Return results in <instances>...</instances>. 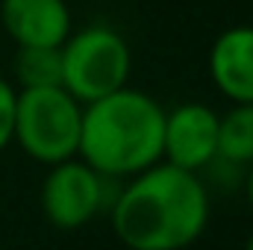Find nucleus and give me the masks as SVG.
Masks as SVG:
<instances>
[{
    "label": "nucleus",
    "instance_id": "obj_12",
    "mask_svg": "<svg viewBox=\"0 0 253 250\" xmlns=\"http://www.w3.org/2000/svg\"><path fill=\"white\" fill-rule=\"evenodd\" d=\"M242 186H245V197H248V203H251V209H253V162L245 168V180H242Z\"/></svg>",
    "mask_w": 253,
    "mask_h": 250
},
{
    "label": "nucleus",
    "instance_id": "obj_5",
    "mask_svg": "<svg viewBox=\"0 0 253 250\" xmlns=\"http://www.w3.org/2000/svg\"><path fill=\"white\" fill-rule=\"evenodd\" d=\"M121 180H109L80 156L50 165L42 183V212L56 230H80L100 212H109Z\"/></svg>",
    "mask_w": 253,
    "mask_h": 250
},
{
    "label": "nucleus",
    "instance_id": "obj_9",
    "mask_svg": "<svg viewBox=\"0 0 253 250\" xmlns=\"http://www.w3.org/2000/svg\"><path fill=\"white\" fill-rule=\"evenodd\" d=\"M218 156L248 168L253 162V103H233L218 121Z\"/></svg>",
    "mask_w": 253,
    "mask_h": 250
},
{
    "label": "nucleus",
    "instance_id": "obj_7",
    "mask_svg": "<svg viewBox=\"0 0 253 250\" xmlns=\"http://www.w3.org/2000/svg\"><path fill=\"white\" fill-rule=\"evenodd\" d=\"M0 24L18 47H59L74 15L68 0H0Z\"/></svg>",
    "mask_w": 253,
    "mask_h": 250
},
{
    "label": "nucleus",
    "instance_id": "obj_8",
    "mask_svg": "<svg viewBox=\"0 0 253 250\" xmlns=\"http://www.w3.org/2000/svg\"><path fill=\"white\" fill-rule=\"evenodd\" d=\"M209 80L230 103H253V24L227 27L209 47Z\"/></svg>",
    "mask_w": 253,
    "mask_h": 250
},
{
    "label": "nucleus",
    "instance_id": "obj_6",
    "mask_svg": "<svg viewBox=\"0 0 253 250\" xmlns=\"http://www.w3.org/2000/svg\"><path fill=\"white\" fill-rule=\"evenodd\" d=\"M218 121L221 115L206 103H180L165 112L162 159L200 174L218 156Z\"/></svg>",
    "mask_w": 253,
    "mask_h": 250
},
{
    "label": "nucleus",
    "instance_id": "obj_1",
    "mask_svg": "<svg viewBox=\"0 0 253 250\" xmlns=\"http://www.w3.org/2000/svg\"><path fill=\"white\" fill-rule=\"evenodd\" d=\"M212 200L200 174L156 162L121 183L109 221L126 250H186L209 227Z\"/></svg>",
    "mask_w": 253,
    "mask_h": 250
},
{
    "label": "nucleus",
    "instance_id": "obj_10",
    "mask_svg": "<svg viewBox=\"0 0 253 250\" xmlns=\"http://www.w3.org/2000/svg\"><path fill=\"white\" fill-rule=\"evenodd\" d=\"M12 74L21 88L59 85V80H62L59 47H18V53L12 59Z\"/></svg>",
    "mask_w": 253,
    "mask_h": 250
},
{
    "label": "nucleus",
    "instance_id": "obj_3",
    "mask_svg": "<svg viewBox=\"0 0 253 250\" xmlns=\"http://www.w3.org/2000/svg\"><path fill=\"white\" fill-rule=\"evenodd\" d=\"M83 103L62 85L18 88L12 144H18L33 162L56 165L74 159L80 150Z\"/></svg>",
    "mask_w": 253,
    "mask_h": 250
},
{
    "label": "nucleus",
    "instance_id": "obj_13",
    "mask_svg": "<svg viewBox=\"0 0 253 250\" xmlns=\"http://www.w3.org/2000/svg\"><path fill=\"white\" fill-rule=\"evenodd\" d=\"M245 250H253V233L248 236V242H245Z\"/></svg>",
    "mask_w": 253,
    "mask_h": 250
},
{
    "label": "nucleus",
    "instance_id": "obj_2",
    "mask_svg": "<svg viewBox=\"0 0 253 250\" xmlns=\"http://www.w3.org/2000/svg\"><path fill=\"white\" fill-rule=\"evenodd\" d=\"M165 109L141 88L124 85L83 103L77 156L109 180H129L162 162Z\"/></svg>",
    "mask_w": 253,
    "mask_h": 250
},
{
    "label": "nucleus",
    "instance_id": "obj_11",
    "mask_svg": "<svg viewBox=\"0 0 253 250\" xmlns=\"http://www.w3.org/2000/svg\"><path fill=\"white\" fill-rule=\"evenodd\" d=\"M15 97L18 88L9 77L0 74V153L12 144V124H15Z\"/></svg>",
    "mask_w": 253,
    "mask_h": 250
},
{
    "label": "nucleus",
    "instance_id": "obj_4",
    "mask_svg": "<svg viewBox=\"0 0 253 250\" xmlns=\"http://www.w3.org/2000/svg\"><path fill=\"white\" fill-rule=\"evenodd\" d=\"M62 85L80 103H91L103 94L124 88L132 68V53L126 39L109 24H88L83 30H71L59 44Z\"/></svg>",
    "mask_w": 253,
    "mask_h": 250
}]
</instances>
